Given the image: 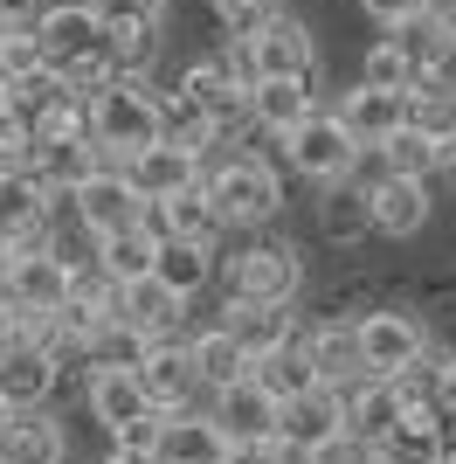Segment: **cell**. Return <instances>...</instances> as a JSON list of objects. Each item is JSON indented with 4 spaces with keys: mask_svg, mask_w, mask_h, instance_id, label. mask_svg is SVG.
<instances>
[{
    "mask_svg": "<svg viewBox=\"0 0 456 464\" xmlns=\"http://www.w3.org/2000/svg\"><path fill=\"white\" fill-rule=\"evenodd\" d=\"M360 83H380V91H408V83H415V77H408V56H401V42L387 35V28H380V42L360 56Z\"/></svg>",
    "mask_w": 456,
    "mask_h": 464,
    "instance_id": "obj_39",
    "label": "cell"
},
{
    "mask_svg": "<svg viewBox=\"0 0 456 464\" xmlns=\"http://www.w3.org/2000/svg\"><path fill=\"white\" fill-rule=\"evenodd\" d=\"M222 326L235 333V340H242V353L256 361V353L298 340L304 312H298V305H263V298H222Z\"/></svg>",
    "mask_w": 456,
    "mask_h": 464,
    "instance_id": "obj_24",
    "label": "cell"
},
{
    "mask_svg": "<svg viewBox=\"0 0 456 464\" xmlns=\"http://www.w3.org/2000/svg\"><path fill=\"white\" fill-rule=\"evenodd\" d=\"M118 167L132 174V188L146 194V201H166V194H180V188H194V180H201V153H187L180 139H152L146 153L118 160Z\"/></svg>",
    "mask_w": 456,
    "mask_h": 464,
    "instance_id": "obj_25",
    "label": "cell"
},
{
    "mask_svg": "<svg viewBox=\"0 0 456 464\" xmlns=\"http://www.w3.org/2000/svg\"><path fill=\"white\" fill-rule=\"evenodd\" d=\"M83 125H90L104 160L146 153L152 139H166V125H159V77H125V70H118L111 83H97V91L83 97Z\"/></svg>",
    "mask_w": 456,
    "mask_h": 464,
    "instance_id": "obj_2",
    "label": "cell"
},
{
    "mask_svg": "<svg viewBox=\"0 0 456 464\" xmlns=\"http://www.w3.org/2000/svg\"><path fill=\"white\" fill-rule=\"evenodd\" d=\"M436 409L456 423V353H442V388H436Z\"/></svg>",
    "mask_w": 456,
    "mask_h": 464,
    "instance_id": "obj_46",
    "label": "cell"
},
{
    "mask_svg": "<svg viewBox=\"0 0 456 464\" xmlns=\"http://www.w3.org/2000/svg\"><path fill=\"white\" fill-rule=\"evenodd\" d=\"M42 7H49V0H0V21H7V28H28Z\"/></svg>",
    "mask_w": 456,
    "mask_h": 464,
    "instance_id": "obj_45",
    "label": "cell"
},
{
    "mask_svg": "<svg viewBox=\"0 0 456 464\" xmlns=\"http://www.w3.org/2000/svg\"><path fill=\"white\" fill-rule=\"evenodd\" d=\"M311 104H318V91H311V83H298V77H263L256 91H249V125H256V132H270V139H284L290 125L311 111Z\"/></svg>",
    "mask_w": 456,
    "mask_h": 464,
    "instance_id": "obj_30",
    "label": "cell"
},
{
    "mask_svg": "<svg viewBox=\"0 0 456 464\" xmlns=\"http://www.w3.org/2000/svg\"><path fill=\"white\" fill-rule=\"evenodd\" d=\"M180 91L201 104V111L214 118V125H249V91L222 70V56H201L187 63V77H180Z\"/></svg>",
    "mask_w": 456,
    "mask_h": 464,
    "instance_id": "obj_29",
    "label": "cell"
},
{
    "mask_svg": "<svg viewBox=\"0 0 456 464\" xmlns=\"http://www.w3.org/2000/svg\"><path fill=\"white\" fill-rule=\"evenodd\" d=\"M187 353H194V368H201V388H228V382L249 374L242 340H235L222 319H214V326H187Z\"/></svg>",
    "mask_w": 456,
    "mask_h": 464,
    "instance_id": "obj_31",
    "label": "cell"
},
{
    "mask_svg": "<svg viewBox=\"0 0 456 464\" xmlns=\"http://www.w3.org/2000/svg\"><path fill=\"white\" fill-rule=\"evenodd\" d=\"M436 160H442V139H429L422 125H401L394 139H380L374 153H366V167H380V174H415V180H436Z\"/></svg>",
    "mask_w": 456,
    "mask_h": 464,
    "instance_id": "obj_33",
    "label": "cell"
},
{
    "mask_svg": "<svg viewBox=\"0 0 456 464\" xmlns=\"http://www.w3.org/2000/svg\"><path fill=\"white\" fill-rule=\"evenodd\" d=\"M152 277H159V285H173V291H180V298L194 305V298L214 285V250H208V243H180V236H159Z\"/></svg>",
    "mask_w": 456,
    "mask_h": 464,
    "instance_id": "obj_32",
    "label": "cell"
},
{
    "mask_svg": "<svg viewBox=\"0 0 456 464\" xmlns=\"http://www.w3.org/2000/svg\"><path fill=\"white\" fill-rule=\"evenodd\" d=\"M360 14L374 21V28H401V21L429 14V0H360Z\"/></svg>",
    "mask_w": 456,
    "mask_h": 464,
    "instance_id": "obj_43",
    "label": "cell"
},
{
    "mask_svg": "<svg viewBox=\"0 0 456 464\" xmlns=\"http://www.w3.org/2000/svg\"><path fill=\"white\" fill-rule=\"evenodd\" d=\"M146 222H152V236H180V243H208V250H222V236H228L222 208H214V194L201 188V180L166 194V201H152Z\"/></svg>",
    "mask_w": 456,
    "mask_h": 464,
    "instance_id": "obj_20",
    "label": "cell"
},
{
    "mask_svg": "<svg viewBox=\"0 0 456 464\" xmlns=\"http://www.w3.org/2000/svg\"><path fill=\"white\" fill-rule=\"evenodd\" d=\"M118 326L138 333V340H180L187 333V298L173 285H159V277H132V285H118Z\"/></svg>",
    "mask_w": 456,
    "mask_h": 464,
    "instance_id": "obj_14",
    "label": "cell"
},
{
    "mask_svg": "<svg viewBox=\"0 0 456 464\" xmlns=\"http://www.w3.org/2000/svg\"><path fill=\"white\" fill-rule=\"evenodd\" d=\"M346 437V416H339V395L332 388H304V395H290L284 402V416H277V444L290 450L298 464H311L318 450H332Z\"/></svg>",
    "mask_w": 456,
    "mask_h": 464,
    "instance_id": "obj_13",
    "label": "cell"
},
{
    "mask_svg": "<svg viewBox=\"0 0 456 464\" xmlns=\"http://www.w3.org/2000/svg\"><path fill=\"white\" fill-rule=\"evenodd\" d=\"M104 21H152V28H166V7L173 0H90Z\"/></svg>",
    "mask_w": 456,
    "mask_h": 464,
    "instance_id": "obj_42",
    "label": "cell"
},
{
    "mask_svg": "<svg viewBox=\"0 0 456 464\" xmlns=\"http://www.w3.org/2000/svg\"><path fill=\"white\" fill-rule=\"evenodd\" d=\"M97 464H152V450H125V444H111Z\"/></svg>",
    "mask_w": 456,
    "mask_h": 464,
    "instance_id": "obj_48",
    "label": "cell"
},
{
    "mask_svg": "<svg viewBox=\"0 0 456 464\" xmlns=\"http://www.w3.org/2000/svg\"><path fill=\"white\" fill-rule=\"evenodd\" d=\"M159 125H166V139H180V146H187V153H208V132H214V118L201 111V104H194L187 91H180V83H159Z\"/></svg>",
    "mask_w": 456,
    "mask_h": 464,
    "instance_id": "obj_36",
    "label": "cell"
},
{
    "mask_svg": "<svg viewBox=\"0 0 456 464\" xmlns=\"http://www.w3.org/2000/svg\"><path fill=\"white\" fill-rule=\"evenodd\" d=\"M7 111H14V91H7V77H0V118H7Z\"/></svg>",
    "mask_w": 456,
    "mask_h": 464,
    "instance_id": "obj_49",
    "label": "cell"
},
{
    "mask_svg": "<svg viewBox=\"0 0 456 464\" xmlns=\"http://www.w3.org/2000/svg\"><path fill=\"white\" fill-rule=\"evenodd\" d=\"M228 464H298L277 437H256V444H228Z\"/></svg>",
    "mask_w": 456,
    "mask_h": 464,
    "instance_id": "obj_44",
    "label": "cell"
},
{
    "mask_svg": "<svg viewBox=\"0 0 456 464\" xmlns=\"http://www.w3.org/2000/svg\"><path fill=\"white\" fill-rule=\"evenodd\" d=\"M201 188L214 194L228 236L270 229V222L284 215V174H277V160L249 153V146L242 153H222V160H201Z\"/></svg>",
    "mask_w": 456,
    "mask_h": 464,
    "instance_id": "obj_3",
    "label": "cell"
},
{
    "mask_svg": "<svg viewBox=\"0 0 456 464\" xmlns=\"http://www.w3.org/2000/svg\"><path fill=\"white\" fill-rule=\"evenodd\" d=\"M56 222H62V194L56 188H42L28 167H7V174H0V236H7L14 250L56 243Z\"/></svg>",
    "mask_w": 456,
    "mask_h": 464,
    "instance_id": "obj_9",
    "label": "cell"
},
{
    "mask_svg": "<svg viewBox=\"0 0 456 464\" xmlns=\"http://www.w3.org/2000/svg\"><path fill=\"white\" fill-rule=\"evenodd\" d=\"M83 402H90V423L125 450H152V430H159V409L146 402L132 368H90L83 374Z\"/></svg>",
    "mask_w": 456,
    "mask_h": 464,
    "instance_id": "obj_7",
    "label": "cell"
},
{
    "mask_svg": "<svg viewBox=\"0 0 456 464\" xmlns=\"http://www.w3.org/2000/svg\"><path fill=\"white\" fill-rule=\"evenodd\" d=\"M152 464H228V437L208 416V402L159 416V430H152Z\"/></svg>",
    "mask_w": 456,
    "mask_h": 464,
    "instance_id": "obj_16",
    "label": "cell"
},
{
    "mask_svg": "<svg viewBox=\"0 0 456 464\" xmlns=\"http://www.w3.org/2000/svg\"><path fill=\"white\" fill-rule=\"evenodd\" d=\"M70 423H62L56 409H14V423L0 437V464H70Z\"/></svg>",
    "mask_w": 456,
    "mask_h": 464,
    "instance_id": "obj_21",
    "label": "cell"
},
{
    "mask_svg": "<svg viewBox=\"0 0 456 464\" xmlns=\"http://www.w3.org/2000/svg\"><path fill=\"white\" fill-rule=\"evenodd\" d=\"M450 458V416L442 409H401V423L374 444V464H442Z\"/></svg>",
    "mask_w": 456,
    "mask_h": 464,
    "instance_id": "obj_23",
    "label": "cell"
},
{
    "mask_svg": "<svg viewBox=\"0 0 456 464\" xmlns=\"http://www.w3.org/2000/svg\"><path fill=\"white\" fill-rule=\"evenodd\" d=\"M111 63L125 77H152L159 70V28L152 21H111Z\"/></svg>",
    "mask_w": 456,
    "mask_h": 464,
    "instance_id": "obj_37",
    "label": "cell"
},
{
    "mask_svg": "<svg viewBox=\"0 0 456 464\" xmlns=\"http://www.w3.org/2000/svg\"><path fill=\"white\" fill-rule=\"evenodd\" d=\"M298 347L311 353V368H318L325 388H339L360 374V347H353V312H304L298 326Z\"/></svg>",
    "mask_w": 456,
    "mask_h": 464,
    "instance_id": "obj_19",
    "label": "cell"
},
{
    "mask_svg": "<svg viewBox=\"0 0 456 464\" xmlns=\"http://www.w3.org/2000/svg\"><path fill=\"white\" fill-rule=\"evenodd\" d=\"M214 285L222 298H263V305H298L304 291V250L290 236L249 229V243L235 256H214Z\"/></svg>",
    "mask_w": 456,
    "mask_h": 464,
    "instance_id": "obj_4",
    "label": "cell"
},
{
    "mask_svg": "<svg viewBox=\"0 0 456 464\" xmlns=\"http://www.w3.org/2000/svg\"><path fill=\"white\" fill-rule=\"evenodd\" d=\"M208 416L222 423L228 444H256V437H277L284 402H277L256 374H242V382H228V388H208Z\"/></svg>",
    "mask_w": 456,
    "mask_h": 464,
    "instance_id": "obj_17",
    "label": "cell"
},
{
    "mask_svg": "<svg viewBox=\"0 0 456 464\" xmlns=\"http://www.w3.org/2000/svg\"><path fill=\"white\" fill-rule=\"evenodd\" d=\"M249 49H256V70H263V77H298V83H311V91L325 83L318 35H311V21L290 14V7H277V14L249 35Z\"/></svg>",
    "mask_w": 456,
    "mask_h": 464,
    "instance_id": "obj_11",
    "label": "cell"
},
{
    "mask_svg": "<svg viewBox=\"0 0 456 464\" xmlns=\"http://www.w3.org/2000/svg\"><path fill=\"white\" fill-rule=\"evenodd\" d=\"M21 167H28L42 188L70 194L76 180L90 174V167H104V153H97V139H90V132H76V139H28V160H21Z\"/></svg>",
    "mask_w": 456,
    "mask_h": 464,
    "instance_id": "obj_27",
    "label": "cell"
},
{
    "mask_svg": "<svg viewBox=\"0 0 456 464\" xmlns=\"http://www.w3.org/2000/svg\"><path fill=\"white\" fill-rule=\"evenodd\" d=\"M332 395H339V416H346V444H360V450H374L380 437L401 423V395H394V382H380V374H353V382H339Z\"/></svg>",
    "mask_w": 456,
    "mask_h": 464,
    "instance_id": "obj_18",
    "label": "cell"
},
{
    "mask_svg": "<svg viewBox=\"0 0 456 464\" xmlns=\"http://www.w3.org/2000/svg\"><path fill=\"white\" fill-rule=\"evenodd\" d=\"M332 111H339V125L353 139H360L366 153H374L380 139H394L401 125H408V91H380V83H353V91L339 97V104H332Z\"/></svg>",
    "mask_w": 456,
    "mask_h": 464,
    "instance_id": "obj_22",
    "label": "cell"
},
{
    "mask_svg": "<svg viewBox=\"0 0 456 464\" xmlns=\"http://www.w3.org/2000/svg\"><path fill=\"white\" fill-rule=\"evenodd\" d=\"M28 28H35V42H42V63H49L76 97H90L97 83L118 77V63H111V21L97 14L90 0H49Z\"/></svg>",
    "mask_w": 456,
    "mask_h": 464,
    "instance_id": "obj_1",
    "label": "cell"
},
{
    "mask_svg": "<svg viewBox=\"0 0 456 464\" xmlns=\"http://www.w3.org/2000/svg\"><path fill=\"white\" fill-rule=\"evenodd\" d=\"M353 347H360V374H387L408 368L415 353L436 347V333H429V312L422 305H401V298H387V305L374 312H353Z\"/></svg>",
    "mask_w": 456,
    "mask_h": 464,
    "instance_id": "obj_6",
    "label": "cell"
},
{
    "mask_svg": "<svg viewBox=\"0 0 456 464\" xmlns=\"http://www.w3.org/2000/svg\"><path fill=\"white\" fill-rule=\"evenodd\" d=\"M366 208H374V236L387 243H408V236L429 229V215H436V180H415V174H380L366 167Z\"/></svg>",
    "mask_w": 456,
    "mask_h": 464,
    "instance_id": "obj_10",
    "label": "cell"
},
{
    "mask_svg": "<svg viewBox=\"0 0 456 464\" xmlns=\"http://www.w3.org/2000/svg\"><path fill=\"white\" fill-rule=\"evenodd\" d=\"M28 70H42V42H35V28H7V42H0V77L14 83V77H28Z\"/></svg>",
    "mask_w": 456,
    "mask_h": 464,
    "instance_id": "obj_41",
    "label": "cell"
},
{
    "mask_svg": "<svg viewBox=\"0 0 456 464\" xmlns=\"http://www.w3.org/2000/svg\"><path fill=\"white\" fill-rule=\"evenodd\" d=\"M62 208H70V222L97 243V236H118V229H132V222H146L152 201L132 188V174H125L118 160H104V167H90V174L62 194Z\"/></svg>",
    "mask_w": 456,
    "mask_h": 464,
    "instance_id": "obj_8",
    "label": "cell"
},
{
    "mask_svg": "<svg viewBox=\"0 0 456 464\" xmlns=\"http://www.w3.org/2000/svg\"><path fill=\"white\" fill-rule=\"evenodd\" d=\"M56 388H62V368L49 361V347H35V340L7 347V361H0V402L7 409H42Z\"/></svg>",
    "mask_w": 456,
    "mask_h": 464,
    "instance_id": "obj_26",
    "label": "cell"
},
{
    "mask_svg": "<svg viewBox=\"0 0 456 464\" xmlns=\"http://www.w3.org/2000/svg\"><path fill=\"white\" fill-rule=\"evenodd\" d=\"M277 153H284V167L298 180H311V188H332V180H360L366 174V146L339 125L332 104H311V111L277 139Z\"/></svg>",
    "mask_w": 456,
    "mask_h": 464,
    "instance_id": "obj_5",
    "label": "cell"
},
{
    "mask_svg": "<svg viewBox=\"0 0 456 464\" xmlns=\"http://www.w3.org/2000/svg\"><path fill=\"white\" fill-rule=\"evenodd\" d=\"M429 7H436V14H450V21H456V0H429Z\"/></svg>",
    "mask_w": 456,
    "mask_h": 464,
    "instance_id": "obj_50",
    "label": "cell"
},
{
    "mask_svg": "<svg viewBox=\"0 0 456 464\" xmlns=\"http://www.w3.org/2000/svg\"><path fill=\"white\" fill-rule=\"evenodd\" d=\"M152 256H159V236H152V222H132V229H118V236H97V271L118 277V285L146 277V271H152Z\"/></svg>",
    "mask_w": 456,
    "mask_h": 464,
    "instance_id": "obj_34",
    "label": "cell"
},
{
    "mask_svg": "<svg viewBox=\"0 0 456 464\" xmlns=\"http://www.w3.org/2000/svg\"><path fill=\"white\" fill-rule=\"evenodd\" d=\"M14 340H21V326H14V305L0 298V361H7V347H14Z\"/></svg>",
    "mask_w": 456,
    "mask_h": 464,
    "instance_id": "obj_47",
    "label": "cell"
},
{
    "mask_svg": "<svg viewBox=\"0 0 456 464\" xmlns=\"http://www.w3.org/2000/svg\"><path fill=\"white\" fill-rule=\"evenodd\" d=\"M277 7H284V0H208V14H214L222 35H256Z\"/></svg>",
    "mask_w": 456,
    "mask_h": 464,
    "instance_id": "obj_40",
    "label": "cell"
},
{
    "mask_svg": "<svg viewBox=\"0 0 456 464\" xmlns=\"http://www.w3.org/2000/svg\"><path fill=\"white\" fill-rule=\"evenodd\" d=\"M318 236L332 250H360L374 236V208H366V180H332L318 188Z\"/></svg>",
    "mask_w": 456,
    "mask_h": 464,
    "instance_id": "obj_28",
    "label": "cell"
},
{
    "mask_svg": "<svg viewBox=\"0 0 456 464\" xmlns=\"http://www.w3.org/2000/svg\"><path fill=\"white\" fill-rule=\"evenodd\" d=\"M0 298L14 312H62L70 298V264L56 256V243H42V250H14L7 277H0Z\"/></svg>",
    "mask_w": 456,
    "mask_h": 464,
    "instance_id": "obj_15",
    "label": "cell"
},
{
    "mask_svg": "<svg viewBox=\"0 0 456 464\" xmlns=\"http://www.w3.org/2000/svg\"><path fill=\"white\" fill-rule=\"evenodd\" d=\"M0 42H7V21H0Z\"/></svg>",
    "mask_w": 456,
    "mask_h": 464,
    "instance_id": "obj_53",
    "label": "cell"
},
{
    "mask_svg": "<svg viewBox=\"0 0 456 464\" xmlns=\"http://www.w3.org/2000/svg\"><path fill=\"white\" fill-rule=\"evenodd\" d=\"M7 423H14V409H7V402H0V437H7Z\"/></svg>",
    "mask_w": 456,
    "mask_h": 464,
    "instance_id": "obj_51",
    "label": "cell"
},
{
    "mask_svg": "<svg viewBox=\"0 0 456 464\" xmlns=\"http://www.w3.org/2000/svg\"><path fill=\"white\" fill-rule=\"evenodd\" d=\"M442 353L450 347H429V353H415L408 368H394L387 382H394V395H401V409H436V388H442Z\"/></svg>",
    "mask_w": 456,
    "mask_h": 464,
    "instance_id": "obj_38",
    "label": "cell"
},
{
    "mask_svg": "<svg viewBox=\"0 0 456 464\" xmlns=\"http://www.w3.org/2000/svg\"><path fill=\"white\" fill-rule=\"evenodd\" d=\"M450 56H456V21H450Z\"/></svg>",
    "mask_w": 456,
    "mask_h": 464,
    "instance_id": "obj_52",
    "label": "cell"
},
{
    "mask_svg": "<svg viewBox=\"0 0 456 464\" xmlns=\"http://www.w3.org/2000/svg\"><path fill=\"white\" fill-rule=\"evenodd\" d=\"M249 374L277 395V402H290V395H304V388H318V368H311V353L298 347V340H284V347H270L249 361Z\"/></svg>",
    "mask_w": 456,
    "mask_h": 464,
    "instance_id": "obj_35",
    "label": "cell"
},
{
    "mask_svg": "<svg viewBox=\"0 0 456 464\" xmlns=\"http://www.w3.org/2000/svg\"><path fill=\"white\" fill-rule=\"evenodd\" d=\"M132 374H138V388H146V402L159 409V416L208 402L201 368H194V353H187V333H180V340H152V347L138 353V368H132Z\"/></svg>",
    "mask_w": 456,
    "mask_h": 464,
    "instance_id": "obj_12",
    "label": "cell"
}]
</instances>
